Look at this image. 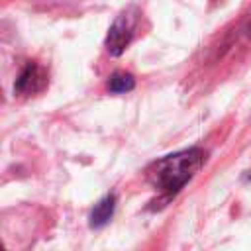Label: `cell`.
I'll use <instances>...</instances> for the list:
<instances>
[{"mask_svg": "<svg viewBox=\"0 0 251 251\" xmlns=\"http://www.w3.org/2000/svg\"><path fill=\"white\" fill-rule=\"evenodd\" d=\"M204 161H206V153L202 149L198 147L182 149L153 161L145 171V178L157 192L171 198L180 188H184L188 180L194 178V175L202 169Z\"/></svg>", "mask_w": 251, "mask_h": 251, "instance_id": "6da1fadb", "label": "cell"}, {"mask_svg": "<svg viewBox=\"0 0 251 251\" xmlns=\"http://www.w3.org/2000/svg\"><path fill=\"white\" fill-rule=\"evenodd\" d=\"M135 25H137V12L135 8H127L124 10L110 25L108 35H106V49L110 55L118 57L126 51V47L131 43L133 33H135Z\"/></svg>", "mask_w": 251, "mask_h": 251, "instance_id": "7a4b0ae2", "label": "cell"}, {"mask_svg": "<svg viewBox=\"0 0 251 251\" xmlns=\"http://www.w3.org/2000/svg\"><path fill=\"white\" fill-rule=\"evenodd\" d=\"M47 71L39 65V63H27L20 76L16 78V84H14V92L18 96H33V94H39L41 90H45L47 86Z\"/></svg>", "mask_w": 251, "mask_h": 251, "instance_id": "3957f363", "label": "cell"}, {"mask_svg": "<svg viewBox=\"0 0 251 251\" xmlns=\"http://www.w3.org/2000/svg\"><path fill=\"white\" fill-rule=\"evenodd\" d=\"M116 210V196L114 194H106L102 200H98V204L92 208L90 212V227H104Z\"/></svg>", "mask_w": 251, "mask_h": 251, "instance_id": "277c9868", "label": "cell"}, {"mask_svg": "<svg viewBox=\"0 0 251 251\" xmlns=\"http://www.w3.org/2000/svg\"><path fill=\"white\" fill-rule=\"evenodd\" d=\"M106 86H108V90L114 92V94H124V92H129V90L135 88V78H133L129 73L116 71L114 75H110Z\"/></svg>", "mask_w": 251, "mask_h": 251, "instance_id": "5b68a950", "label": "cell"}, {"mask_svg": "<svg viewBox=\"0 0 251 251\" xmlns=\"http://www.w3.org/2000/svg\"><path fill=\"white\" fill-rule=\"evenodd\" d=\"M247 35L251 37V24H249V27H247Z\"/></svg>", "mask_w": 251, "mask_h": 251, "instance_id": "8992f818", "label": "cell"}]
</instances>
